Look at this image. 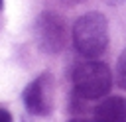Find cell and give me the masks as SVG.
Returning a JSON list of instances; mask_svg holds the SVG:
<instances>
[{"mask_svg":"<svg viewBox=\"0 0 126 122\" xmlns=\"http://www.w3.org/2000/svg\"><path fill=\"white\" fill-rule=\"evenodd\" d=\"M73 43L85 57L100 55L108 45V24L100 12L83 14L73 26Z\"/></svg>","mask_w":126,"mask_h":122,"instance_id":"6da1fadb","label":"cell"},{"mask_svg":"<svg viewBox=\"0 0 126 122\" xmlns=\"http://www.w3.org/2000/svg\"><path fill=\"white\" fill-rule=\"evenodd\" d=\"M112 85L108 67L100 61H83L73 69V89L83 100L102 98Z\"/></svg>","mask_w":126,"mask_h":122,"instance_id":"7a4b0ae2","label":"cell"},{"mask_svg":"<svg viewBox=\"0 0 126 122\" xmlns=\"http://www.w3.org/2000/svg\"><path fill=\"white\" fill-rule=\"evenodd\" d=\"M35 33H37V45L45 53H59L69 37L65 20L53 12H43L37 18Z\"/></svg>","mask_w":126,"mask_h":122,"instance_id":"3957f363","label":"cell"},{"mask_svg":"<svg viewBox=\"0 0 126 122\" xmlns=\"http://www.w3.org/2000/svg\"><path fill=\"white\" fill-rule=\"evenodd\" d=\"M51 94H53L51 75H49V73H43V75H39L37 79H33V81L26 87L22 98H24L26 108H28L32 114H35V116H45V114L51 112Z\"/></svg>","mask_w":126,"mask_h":122,"instance_id":"277c9868","label":"cell"},{"mask_svg":"<svg viewBox=\"0 0 126 122\" xmlns=\"http://www.w3.org/2000/svg\"><path fill=\"white\" fill-rule=\"evenodd\" d=\"M94 122H126V98L110 96L96 104Z\"/></svg>","mask_w":126,"mask_h":122,"instance_id":"5b68a950","label":"cell"},{"mask_svg":"<svg viewBox=\"0 0 126 122\" xmlns=\"http://www.w3.org/2000/svg\"><path fill=\"white\" fill-rule=\"evenodd\" d=\"M116 83H118V87H122L126 91V49L122 51V55L116 63Z\"/></svg>","mask_w":126,"mask_h":122,"instance_id":"8992f818","label":"cell"},{"mask_svg":"<svg viewBox=\"0 0 126 122\" xmlns=\"http://www.w3.org/2000/svg\"><path fill=\"white\" fill-rule=\"evenodd\" d=\"M0 122H12V114L4 108H0Z\"/></svg>","mask_w":126,"mask_h":122,"instance_id":"52a82bcc","label":"cell"},{"mask_svg":"<svg viewBox=\"0 0 126 122\" xmlns=\"http://www.w3.org/2000/svg\"><path fill=\"white\" fill-rule=\"evenodd\" d=\"M69 122H91V120H85V118H73V120H69ZM94 122V120H93Z\"/></svg>","mask_w":126,"mask_h":122,"instance_id":"ba28073f","label":"cell"},{"mask_svg":"<svg viewBox=\"0 0 126 122\" xmlns=\"http://www.w3.org/2000/svg\"><path fill=\"white\" fill-rule=\"evenodd\" d=\"M106 2H108V4H120L122 0H106Z\"/></svg>","mask_w":126,"mask_h":122,"instance_id":"9c48e42d","label":"cell"},{"mask_svg":"<svg viewBox=\"0 0 126 122\" xmlns=\"http://www.w3.org/2000/svg\"><path fill=\"white\" fill-rule=\"evenodd\" d=\"M0 8H2V0H0Z\"/></svg>","mask_w":126,"mask_h":122,"instance_id":"30bf717a","label":"cell"}]
</instances>
